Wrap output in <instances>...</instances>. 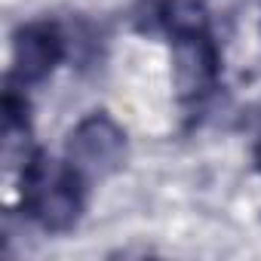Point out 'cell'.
Here are the masks:
<instances>
[{
  "instance_id": "obj_3",
  "label": "cell",
  "mask_w": 261,
  "mask_h": 261,
  "mask_svg": "<svg viewBox=\"0 0 261 261\" xmlns=\"http://www.w3.org/2000/svg\"><path fill=\"white\" fill-rule=\"evenodd\" d=\"M68 59V34L56 19H34L16 28L13 34V59L10 80L19 86L43 83L62 62Z\"/></svg>"
},
{
  "instance_id": "obj_4",
  "label": "cell",
  "mask_w": 261,
  "mask_h": 261,
  "mask_svg": "<svg viewBox=\"0 0 261 261\" xmlns=\"http://www.w3.org/2000/svg\"><path fill=\"white\" fill-rule=\"evenodd\" d=\"M221 49L212 31L172 40V80L185 108H203L221 80Z\"/></svg>"
},
{
  "instance_id": "obj_5",
  "label": "cell",
  "mask_w": 261,
  "mask_h": 261,
  "mask_svg": "<svg viewBox=\"0 0 261 261\" xmlns=\"http://www.w3.org/2000/svg\"><path fill=\"white\" fill-rule=\"evenodd\" d=\"M133 28L148 37H166L169 43L188 34L212 31L203 0H139L133 10Z\"/></svg>"
},
{
  "instance_id": "obj_1",
  "label": "cell",
  "mask_w": 261,
  "mask_h": 261,
  "mask_svg": "<svg viewBox=\"0 0 261 261\" xmlns=\"http://www.w3.org/2000/svg\"><path fill=\"white\" fill-rule=\"evenodd\" d=\"M19 209L46 233H71L89 200V181L62 157L53 160L40 148L19 166Z\"/></svg>"
},
{
  "instance_id": "obj_2",
  "label": "cell",
  "mask_w": 261,
  "mask_h": 261,
  "mask_svg": "<svg viewBox=\"0 0 261 261\" xmlns=\"http://www.w3.org/2000/svg\"><path fill=\"white\" fill-rule=\"evenodd\" d=\"M65 160L89 181H105L117 175L126 160H129V139L126 129L108 114V111H92L65 139Z\"/></svg>"
},
{
  "instance_id": "obj_6",
  "label": "cell",
  "mask_w": 261,
  "mask_h": 261,
  "mask_svg": "<svg viewBox=\"0 0 261 261\" xmlns=\"http://www.w3.org/2000/svg\"><path fill=\"white\" fill-rule=\"evenodd\" d=\"M252 160H255V169L261 172V129H258V139H255V148H252Z\"/></svg>"
}]
</instances>
